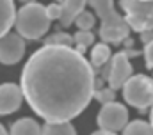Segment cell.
Segmentation results:
<instances>
[{
  "mask_svg": "<svg viewBox=\"0 0 153 135\" xmlns=\"http://www.w3.org/2000/svg\"><path fill=\"white\" fill-rule=\"evenodd\" d=\"M20 89L46 123L70 121L93 100L94 68L71 46L45 45L27 61Z\"/></svg>",
  "mask_w": 153,
  "mask_h": 135,
  "instance_id": "cell-1",
  "label": "cell"
},
{
  "mask_svg": "<svg viewBox=\"0 0 153 135\" xmlns=\"http://www.w3.org/2000/svg\"><path fill=\"white\" fill-rule=\"evenodd\" d=\"M91 7L96 11L102 25H100V37L103 43H121L128 37L130 29L123 16L114 9L112 0H87Z\"/></svg>",
  "mask_w": 153,
  "mask_h": 135,
  "instance_id": "cell-2",
  "label": "cell"
},
{
  "mask_svg": "<svg viewBox=\"0 0 153 135\" xmlns=\"http://www.w3.org/2000/svg\"><path fill=\"white\" fill-rule=\"evenodd\" d=\"M14 27L23 39H41L50 27L45 5L34 0L20 7V11H16L14 16Z\"/></svg>",
  "mask_w": 153,
  "mask_h": 135,
  "instance_id": "cell-3",
  "label": "cell"
},
{
  "mask_svg": "<svg viewBox=\"0 0 153 135\" xmlns=\"http://www.w3.org/2000/svg\"><path fill=\"white\" fill-rule=\"evenodd\" d=\"M121 89L125 101L141 112L148 110L153 105V78L146 75H132Z\"/></svg>",
  "mask_w": 153,
  "mask_h": 135,
  "instance_id": "cell-4",
  "label": "cell"
},
{
  "mask_svg": "<svg viewBox=\"0 0 153 135\" xmlns=\"http://www.w3.org/2000/svg\"><path fill=\"white\" fill-rule=\"evenodd\" d=\"M121 7L126 11L125 22L128 29H134L135 32L153 30V2L121 0Z\"/></svg>",
  "mask_w": 153,
  "mask_h": 135,
  "instance_id": "cell-5",
  "label": "cell"
},
{
  "mask_svg": "<svg viewBox=\"0 0 153 135\" xmlns=\"http://www.w3.org/2000/svg\"><path fill=\"white\" fill-rule=\"evenodd\" d=\"M128 123V110L121 103H103L98 112V125L105 132H119Z\"/></svg>",
  "mask_w": 153,
  "mask_h": 135,
  "instance_id": "cell-6",
  "label": "cell"
},
{
  "mask_svg": "<svg viewBox=\"0 0 153 135\" xmlns=\"http://www.w3.org/2000/svg\"><path fill=\"white\" fill-rule=\"evenodd\" d=\"M25 53V41L20 34L7 32L0 37V62L16 64Z\"/></svg>",
  "mask_w": 153,
  "mask_h": 135,
  "instance_id": "cell-7",
  "label": "cell"
},
{
  "mask_svg": "<svg viewBox=\"0 0 153 135\" xmlns=\"http://www.w3.org/2000/svg\"><path fill=\"white\" fill-rule=\"evenodd\" d=\"M132 76V64L128 61V55L125 52H119L112 57V61H109V73H107V80H109V87L111 89H121L123 84Z\"/></svg>",
  "mask_w": 153,
  "mask_h": 135,
  "instance_id": "cell-8",
  "label": "cell"
},
{
  "mask_svg": "<svg viewBox=\"0 0 153 135\" xmlns=\"http://www.w3.org/2000/svg\"><path fill=\"white\" fill-rule=\"evenodd\" d=\"M22 100H23V94L16 84H2L0 85V116L16 112L22 105Z\"/></svg>",
  "mask_w": 153,
  "mask_h": 135,
  "instance_id": "cell-9",
  "label": "cell"
},
{
  "mask_svg": "<svg viewBox=\"0 0 153 135\" xmlns=\"http://www.w3.org/2000/svg\"><path fill=\"white\" fill-rule=\"evenodd\" d=\"M87 0H62L61 2V16L59 22L62 27H70L76 18V14L80 11H84Z\"/></svg>",
  "mask_w": 153,
  "mask_h": 135,
  "instance_id": "cell-10",
  "label": "cell"
},
{
  "mask_svg": "<svg viewBox=\"0 0 153 135\" xmlns=\"http://www.w3.org/2000/svg\"><path fill=\"white\" fill-rule=\"evenodd\" d=\"M14 2L13 0H0V37L9 32V29L14 25Z\"/></svg>",
  "mask_w": 153,
  "mask_h": 135,
  "instance_id": "cell-11",
  "label": "cell"
},
{
  "mask_svg": "<svg viewBox=\"0 0 153 135\" xmlns=\"http://www.w3.org/2000/svg\"><path fill=\"white\" fill-rule=\"evenodd\" d=\"M11 135H41V126L38 125V121L23 117L11 126Z\"/></svg>",
  "mask_w": 153,
  "mask_h": 135,
  "instance_id": "cell-12",
  "label": "cell"
},
{
  "mask_svg": "<svg viewBox=\"0 0 153 135\" xmlns=\"http://www.w3.org/2000/svg\"><path fill=\"white\" fill-rule=\"evenodd\" d=\"M41 135H76V132L70 121H57L46 123L41 128Z\"/></svg>",
  "mask_w": 153,
  "mask_h": 135,
  "instance_id": "cell-13",
  "label": "cell"
},
{
  "mask_svg": "<svg viewBox=\"0 0 153 135\" xmlns=\"http://www.w3.org/2000/svg\"><path fill=\"white\" fill-rule=\"evenodd\" d=\"M109 61H111V46H109V43H98L91 52V66L100 69Z\"/></svg>",
  "mask_w": 153,
  "mask_h": 135,
  "instance_id": "cell-14",
  "label": "cell"
},
{
  "mask_svg": "<svg viewBox=\"0 0 153 135\" xmlns=\"http://www.w3.org/2000/svg\"><path fill=\"white\" fill-rule=\"evenodd\" d=\"M123 135H153V130L146 121H132L125 125Z\"/></svg>",
  "mask_w": 153,
  "mask_h": 135,
  "instance_id": "cell-15",
  "label": "cell"
},
{
  "mask_svg": "<svg viewBox=\"0 0 153 135\" xmlns=\"http://www.w3.org/2000/svg\"><path fill=\"white\" fill-rule=\"evenodd\" d=\"M94 41V36L89 32V30H80V32H76L73 36V43H76V52H80V53H84L85 52V48L91 45Z\"/></svg>",
  "mask_w": 153,
  "mask_h": 135,
  "instance_id": "cell-16",
  "label": "cell"
},
{
  "mask_svg": "<svg viewBox=\"0 0 153 135\" xmlns=\"http://www.w3.org/2000/svg\"><path fill=\"white\" fill-rule=\"evenodd\" d=\"M73 23H76V27L80 30H91V27L94 25V16H93V13H89V11L84 9V11H80L76 14Z\"/></svg>",
  "mask_w": 153,
  "mask_h": 135,
  "instance_id": "cell-17",
  "label": "cell"
},
{
  "mask_svg": "<svg viewBox=\"0 0 153 135\" xmlns=\"http://www.w3.org/2000/svg\"><path fill=\"white\" fill-rule=\"evenodd\" d=\"M93 98H96L100 103H111L116 98V91L111 87H98V89H94Z\"/></svg>",
  "mask_w": 153,
  "mask_h": 135,
  "instance_id": "cell-18",
  "label": "cell"
},
{
  "mask_svg": "<svg viewBox=\"0 0 153 135\" xmlns=\"http://www.w3.org/2000/svg\"><path fill=\"white\" fill-rule=\"evenodd\" d=\"M71 43H73V37L66 32H55L52 37L45 41V45H62V46H71Z\"/></svg>",
  "mask_w": 153,
  "mask_h": 135,
  "instance_id": "cell-19",
  "label": "cell"
},
{
  "mask_svg": "<svg viewBox=\"0 0 153 135\" xmlns=\"http://www.w3.org/2000/svg\"><path fill=\"white\" fill-rule=\"evenodd\" d=\"M45 9H46L48 20H59V16H61V4H50Z\"/></svg>",
  "mask_w": 153,
  "mask_h": 135,
  "instance_id": "cell-20",
  "label": "cell"
},
{
  "mask_svg": "<svg viewBox=\"0 0 153 135\" xmlns=\"http://www.w3.org/2000/svg\"><path fill=\"white\" fill-rule=\"evenodd\" d=\"M144 59H146V68H153V39L144 43Z\"/></svg>",
  "mask_w": 153,
  "mask_h": 135,
  "instance_id": "cell-21",
  "label": "cell"
},
{
  "mask_svg": "<svg viewBox=\"0 0 153 135\" xmlns=\"http://www.w3.org/2000/svg\"><path fill=\"white\" fill-rule=\"evenodd\" d=\"M141 39H143V43L152 41L153 39V30H143V32H141Z\"/></svg>",
  "mask_w": 153,
  "mask_h": 135,
  "instance_id": "cell-22",
  "label": "cell"
},
{
  "mask_svg": "<svg viewBox=\"0 0 153 135\" xmlns=\"http://www.w3.org/2000/svg\"><path fill=\"white\" fill-rule=\"evenodd\" d=\"M93 135H116L114 132H105V130H100V132H94Z\"/></svg>",
  "mask_w": 153,
  "mask_h": 135,
  "instance_id": "cell-23",
  "label": "cell"
},
{
  "mask_svg": "<svg viewBox=\"0 0 153 135\" xmlns=\"http://www.w3.org/2000/svg\"><path fill=\"white\" fill-rule=\"evenodd\" d=\"M150 126H152V130H153V105H152V114H150Z\"/></svg>",
  "mask_w": 153,
  "mask_h": 135,
  "instance_id": "cell-24",
  "label": "cell"
},
{
  "mask_svg": "<svg viewBox=\"0 0 153 135\" xmlns=\"http://www.w3.org/2000/svg\"><path fill=\"white\" fill-rule=\"evenodd\" d=\"M0 135H7V132H5V128L0 125Z\"/></svg>",
  "mask_w": 153,
  "mask_h": 135,
  "instance_id": "cell-25",
  "label": "cell"
},
{
  "mask_svg": "<svg viewBox=\"0 0 153 135\" xmlns=\"http://www.w3.org/2000/svg\"><path fill=\"white\" fill-rule=\"evenodd\" d=\"M23 2H25V4H29V2H34V0H23Z\"/></svg>",
  "mask_w": 153,
  "mask_h": 135,
  "instance_id": "cell-26",
  "label": "cell"
},
{
  "mask_svg": "<svg viewBox=\"0 0 153 135\" xmlns=\"http://www.w3.org/2000/svg\"><path fill=\"white\" fill-rule=\"evenodd\" d=\"M141 2H153V0H141Z\"/></svg>",
  "mask_w": 153,
  "mask_h": 135,
  "instance_id": "cell-27",
  "label": "cell"
},
{
  "mask_svg": "<svg viewBox=\"0 0 153 135\" xmlns=\"http://www.w3.org/2000/svg\"><path fill=\"white\" fill-rule=\"evenodd\" d=\"M55 2H62V0H55Z\"/></svg>",
  "mask_w": 153,
  "mask_h": 135,
  "instance_id": "cell-28",
  "label": "cell"
}]
</instances>
